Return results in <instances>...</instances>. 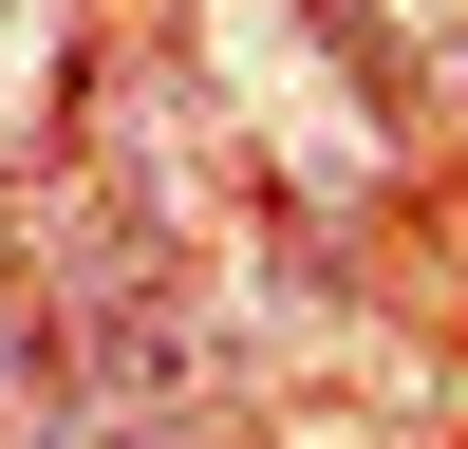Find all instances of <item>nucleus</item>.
Returning <instances> with one entry per match:
<instances>
[{"instance_id": "obj_1", "label": "nucleus", "mask_w": 468, "mask_h": 449, "mask_svg": "<svg viewBox=\"0 0 468 449\" xmlns=\"http://www.w3.org/2000/svg\"><path fill=\"white\" fill-rule=\"evenodd\" d=\"M187 37H207V112H225V150H244L262 187H300V206L356 224L375 187L412 169V112L375 94L356 37H319V0H207Z\"/></svg>"}, {"instance_id": "obj_2", "label": "nucleus", "mask_w": 468, "mask_h": 449, "mask_svg": "<svg viewBox=\"0 0 468 449\" xmlns=\"http://www.w3.org/2000/svg\"><path fill=\"white\" fill-rule=\"evenodd\" d=\"M337 37H356L394 94H450L468 112V0H337Z\"/></svg>"}]
</instances>
